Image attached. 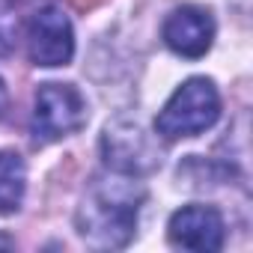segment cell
<instances>
[{
  "label": "cell",
  "mask_w": 253,
  "mask_h": 253,
  "mask_svg": "<svg viewBox=\"0 0 253 253\" xmlns=\"http://www.w3.org/2000/svg\"><path fill=\"white\" fill-rule=\"evenodd\" d=\"M86 122V101L78 86L72 84H42L33 98L30 131L39 143H51L69 137L84 128Z\"/></svg>",
  "instance_id": "3"
},
{
  "label": "cell",
  "mask_w": 253,
  "mask_h": 253,
  "mask_svg": "<svg viewBox=\"0 0 253 253\" xmlns=\"http://www.w3.org/2000/svg\"><path fill=\"white\" fill-rule=\"evenodd\" d=\"M170 244L185 247V250H200V253H214L223 247V217L211 206H185L170 217L167 226Z\"/></svg>",
  "instance_id": "6"
},
{
  "label": "cell",
  "mask_w": 253,
  "mask_h": 253,
  "mask_svg": "<svg viewBox=\"0 0 253 253\" xmlns=\"http://www.w3.org/2000/svg\"><path fill=\"white\" fill-rule=\"evenodd\" d=\"M6 104H9V92H6V84H3V78H0V116H3Z\"/></svg>",
  "instance_id": "9"
},
{
  "label": "cell",
  "mask_w": 253,
  "mask_h": 253,
  "mask_svg": "<svg viewBox=\"0 0 253 253\" xmlns=\"http://www.w3.org/2000/svg\"><path fill=\"white\" fill-rule=\"evenodd\" d=\"M27 191V167L21 155L0 152V214H12L21 209Z\"/></svg>",
  "instance_id": "8"
},
{
  "label": "cell",
  "mask_w": 253,
  "mask_h": 253,
  "mask_svg": "<svg viewBox=\"0 0 253 253\" xmlns=\"http://www.w3.org/2000/svg\"><path fill=\"white\" fill-rule=\"evenodd\" d=\"M214 39V18L200 6H179L164 21V42L185 60H200Z\"/></svg>",
  "instance_id": "7"
},
{
  "label": "cell",
  "mask_w": 253,
  "mask_h": 253,
  "mask_svg": "<svg viewBox=\"0 0 253 253\" xmlns=\"http://www.w3.org/2000/svg\"><path fill=\"white\" fill-rule=\"evenodd\" d=\"M143 188L125 179H95L78 206V235L95 250L125 247L137 232Z\"/></svg>",
  "instance_id": "1"
},
{
  "label": "cell",
  "mask_w": 253,
  "mask_h": 253,
  "mask_svg": "<svg viewBox=\"0 0 253 253\" xmlns=\"http://www.w3.org/2000/svg\"><path fill=\"white\" fill-rule=\"evenodd\" d=\"M101 155L104 164L116 176H146L161 167V149L152 134L143 131L140 122L116 119L101 134Z\"/></svg>",
  "instance_id": "4"
},
{
  "label": "cell",
  "mask_w": 253,
  "mask_h": 253,
  "mask_svg": "<svg viewBox=\"0 0 253 253\" xmlns=\"http://www.w3.org/2000/svg\"><path fill=\"white\" fill-rule=\"evenodd\" d=\"M27 54L36 66H66L75 54V30L60 6H42L27 24Z\"/></svg>",
  "instance_id": "5"
},
{
  "label": "cell",
  "mask_w": 253,
  "mask_h": 253,
  "mask_svg": "<svg viewBox=\"0 0 253 253\" xmlns=\"http://www.w3.org/2000/svg\"><path fill=\"white\" fill-rule=\"evenodd\" d=\"M220 116V92L209 78H188L164 104L155 119V131L164 140L197 137L217 122Z\"/></svg>",
  "instance_id": "2"
}]
</instances>
